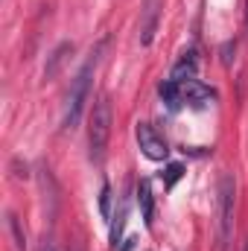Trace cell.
I'll return each mask as SVG.
<instances>
[{
	"instance_id": "6da1fadb",
	"label": "cell",
	"mask_w": 248,
	"mask_h": 251,
	"mask_svg": "<svg viewBox=\"0 0 248 251\" xmlns=\"http://www.w3.org/2000/svg\"><path fill=\"white\" fill-rule=\"evenodd\" d=\"M234 201H237V184L231 173L219 176L216 184V251H225L234 234Z\"/></svg>"
},
{
	"instance_id": "7a4b0ae2",
	"label": "cell",
	"mask_w": 248,
	"mask_h": 251,
	"mask_svg": "<svg viewBox=\"0 0 248 251\" xmlns=\"http://www.w3.org/2000/svg\"><path fill=\"white\" fill-rule=\"evenodd\" d=\"M108 137H111V102H108V97H99L94 102V111L88 120V146H91L94 161H102Z\"/></svg>"
},
{
	"instance_id": "3957f363",
	"label": "cell",
	"mask_w": 248,
	"mask_h": 251,
	"mask_svg": "<svg viewBox=\"0 0 248 251\" xmlns=\"http://www.w3.org/2000/svg\"><path fill=\"white\" fill-rule=\"evenodd\" d=\"M94 62L97 59H88L82 64V70L76 73L73 85H70V94H67V111H64V128H73L82 117V108L88 102V94H91V73H94Z\"/></svg>"
},
{
	"instance_id": "277c9868",
	"label": "cell",
	"mask_w": 248,
	"mask_h": 251,
	"mask_svg": "<svg viewBox=\"0 0 248 251\" xmlns=\"http://www.w3.org/2000/svg\"><path fill=\"white\" fill-rule=\"evenodd\" d=\"M137 143H140L143 155H146V158H152V161H164V158L170 155L167 140L155 131V126H152V123H140V126H137Z\"/></svg>"
},
{
	"instance_id": "5b68a950",
	"label": "cell",
	"mask_w": 248,
	"mask_h": 251,
	"mask_svg": "<svg viewBox=\"0 0 248 251\" xmlns=\"http://www.w3.org/2000/svg\"><path fill=\"white\" fill-rule=\"evenodd\" d=\"M158 6H161L158 0H146V6L140 9V44H143V47H149V44H152V38H155L158 15H161V9H158Z\"/></svg>"
},
{
	"instance_id": "8992f818",
	"label": "cell",
	"mask_w": 248,
	"mask_h": 251,
	"mask_svg": "<svg viewBox=\"0 0 248 251\" xmlns=\"http://www.w3.org/2000/svg\"><path fill=\"white\" fill-rule=\"evenodd\" d=\"M181 97H184L187 105L201 108V105H207L210 100H216V91H213V88H207V85H201V82H196V79H190V82L181 85Z\"/></svg>"
},
{
	"instance_id": "52a82bcc",
	"label": "cell",
	"mask_w": 248,
	"mask_h": 251,
	"mask_svg": "<svg viewBox=\"0 0 248 251\" xmlns=\"http://www.w3.org/2000/svg\"><path fill=\"white\" fill-rule=\"evenodd\" d=\"M196 73H198V56H196V50H187L184 56L175 62L170 79L178 82V85H184V82H190V79H196Z\"/></svg>"
},
{
	"instance_id": "ba28073f",
	"label": "cell",
	"mask_w": 248,
	"mask_h": 251,
	"mask_svg": "<svg viewBox=\"0 0 248 251\" xmlns=\"http://www.w3.org/2000/svg\"><path fill=\"white\" fill-rule=\"evenodd\" d=\"M158 94H161V100L167 102V108H170V111H178V108L184 105V97H181V85H178V82H173V79H167V82L158 88Z\"/></svg>"
},
{
	"instance_id": "9c48e42d",
	"label": "cell",
	"mask_w": 248,
	"mask_h": 251,
	"mask_svg": "<svg viewBox=\"0 0 248 251\" xmlns=\"http://www.w3.org/2000/svg\"><path fill=\"white\" fill-rule=\"evenodd\" d=\"M73 53V44L70 41H64V44H59L56 50H53V56H50V62H47V67H44V79H56L59 76V70H62L64 59Z\"/></svg>"
},
{
	"instance_id": "30bf717a",
	"label": "cell",
	"mask_w": 248,
	"mask_h": 251,
	"mask_svg": "<svg viewBox=\"0 0 248 251\" xmlns=\"http://www.w3.org/2000/svg\"><path fill=\"white\" fill-rule=\"evenodd\" d=\"M137 204H140V210H143L146 225H152V216H155V199H152V187H149L146 178L137 184Z\"/></svg>"
},
{
	"instance_id": "8fae6325",
	"label": "cell",
	"mask_w": 248,
	"mask_h": 251,
	"mask_svg": "<svg viewBox=\"0 0 248 251\" xmlns=\"http://www.w3.org/2000/svg\"><path fill=\"white\" fill-rule=\"evenodd\" d=\"M6 222H9V231H12V237H15V249L24 251L26 249V234H24V228H21V219H18L15 213H9Z\"/></svg>"
},
{
	"instance_id": "7c38bea8",
	"label": "cell",
	"mask_w": 248,
	"mask_h": 251,
	"mask_svg": "<svg viewBox=\"0 0 248 251\" xmlns=\"http://www.w3.org/2000/svg\"><path fill=\"white\" fill-rule=\"evenodd\" d=\"M181 176H184V167H181V164H170V167H167V173H161V178H164V184H167V187H173Z\"/></svg>"
},
{
	"instance_id": "4fadbf2b",
	"label": "cell",
	"mask_w": 248,
	"mask_h": 251,
	"mask_svg": "<svg viewBox=\"0 0 248 251\" xmlns=\"http://www.w3.org/2000/svg\"><path fill=\"white\" fill-rule=\"evenodd\" d=\"M123 225H125V204L120 207V213H117V222H114V228H111V246H114V249H117V243H120Z\"/></svg>"
},
{
	"instance_id": "5bb4252c",
	"label": "cell",
	"mask_w": 248,
	"mask_h": 251,
	"mask_svg": "<svg viewBox=\"0 0 248 251\" xmlns=\"http://www.w3.org/2000/svg\"><path fill=\"white\" fill-rule=\"evenodd\" d=\"M99 210L102 216H111V187L102 184V193H99Z\"/></svg>"
},
{
	"instance_id": "9a60e30c",
	"label": "cell",
	"mask_w": 248,
	"mask_h": 251,
	"mask_svg": "<svg viewBox=\"0 0 248 251\" xmlns=\"http://www.w3.org/2000/svg\"><path fill=\"white\" fill-rule=\"evenodd\" d=\"M234 50H237V47H234V44H231V41H228V44H225V47H222V64H231V62H234V56H231V53H234Z\"/></svg>"
},
{
	"instance_id": "2e32d148",
	"label": "cell",
	"mask_w": 248,
	"mask_h": 251,
	"mask_svg": "<svg viewBox=\"0 0 248 251\" xmlns=\"http://www.w3.org/2000/svg\"><path fill=\"white\" fill-rule=\"evenodd\" d=\"M41 251H56V246H53L50 240H44V243H41Z\"/></svg>"
},
{
	"instance_id": "e0dca14e",
	"label": "cell",
	"mask_w": 248,
	"mask_h": 251,
	"mask_svg": "<svg viewBox=\"0 0 248 251\" xmlns=\"http://www.w3.org/2000/svg\"><path fill=\"white\" fill-rule=\"evenodd\" d=\"M246 32H248V0H246Z\"/></svg>"
},
{
	"instance_id": "ac0fdd59",
	"label": "cell",
	"mask_w": 248,
	"mask_h": 251,
	"mask_svg": "<svg viewBox=\"0 0 248 251\" xmlns=\"http://www.w3.org/2000/svg\"><path fill=\"white\" fill-rule=\"evenodd\" d=\"M246 251H248V249H246Z\"/></svg>"
}]
</instances>
